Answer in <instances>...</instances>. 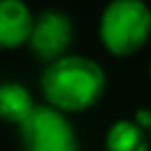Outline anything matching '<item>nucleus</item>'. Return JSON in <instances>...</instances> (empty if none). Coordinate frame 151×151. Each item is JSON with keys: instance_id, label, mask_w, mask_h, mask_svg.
<instances>
[{"instance_id": "1", "label": "nucleus", "mask_w": 151, "mask_h": 151, "mask_svg": "<svg viewBox=\"0 0 151 151\" xmlns=\"http://www.w3.org/2000/svg\"><path fill=\"white\" fill-rule=\"evenodd\" d=\"M40 87L52 109L83 111L90 109L94 101H99L106 87V76L97 61L87 57L68 54L52 61L45 68Z\"/></svg>"}, {"instance_id": "2", "label": "nucleus", "mask_w": 151, "mask_h": 151, "mask_svg": "<svg viewBox=\"0 0 151 151\" xmlns=\"http://www.w3.org/2000/svg\"><path fill=\"white\" fill-rule=\"evenodd\" d=\"M151 35V9L144 0H111L99 21V38L111 54L127 57Z\"/></svg>"}, {"instance_id": "3", "label": "nucleus", "mask_w": 151, "mask_h": 151, "mask_svg": "<svg viewBox=\"0 0 151 151\" xmlns=\"http://www.w3.org/2000/svg\"><path fill=\"white\" fill-rule=\"evenodd\" d=\"M21 139L26 151H78L71 123L52 106H35L21 123Z\"/></svg>"}, {"instance_id": "4", "label": "nucleus", "mask_w": 151, "mask_h": 151, "mask_svg": "<svg viewBox=\"0 0 151 151\" xmlns=\"http://www.w3.org/2000/svg\"><path fill=\"white\" fill-rule=\"evenodd\" d=\"M71 38H73V24H71L68 14H64L59 9H47L38 19H33L28 45H31L33 54H38L40 59L52 64L64 57V50L68 47Z\"/></svg>"}, {"instance_id": "5", "label": "nucleus", "mask_w": 151, "mask_h": 151, "mask_svg": "<svg viewBox=\"0 0 151 151\" xmlns=\"http://www.w3.org/2000/svg\"><path fill=\"white\" fill-rule=\"evenodd\" d=\"M33 14L24 0H0V47H19L28 42Z\"/></svg>"}, {"instance_id": "6", "label": "nucleus", "mask_w": 151, "mask_h": 151, "mask_svg": "<svg viewBox=\"0 0 151 151\" xmlns=\"http://www.w3.org/2000/svg\"><path fill=\"white\" fill-rule=\"evenodd\" d=\"M35 104L31 92L19 83H0V118L9 123H24L33 113Z\"/></svg>"}, {"instance_id": "7", "label": "nucleus", "mask_w": 151, "mask_h": 151, "mask_svg": "<svg viewBox=\"0 0 151 151\" xmlns=\"http://www.w3.org/2000/svg\"><path fill=\"white\" fill-rule=\"evenodd\" d=\"M109 151H149V137L134 120H118L106 132Z\"/></svg>"}, {"instance_id": "8", "label": "nucleus", "mask_w": 151, "mask_h": 151, "mask_svg": "<svg viewBox=\"0 0 151 151\" xmlns=\"http://www.w3.org/2000/svg\"><path fill=\"white\" fill-rule=\"evenodd\" d=\"M134 123H137L139 127H144V125H149V127H151V111H146V109H142V111L137 113V118H134Z\"/></svg>"}, {"instance_id": "9", "label": "nucleus", "mask_w": 151, "mask_h": 151, "mask_svg": "<svg viewBox=\"0 0 151 151\" xmlns=\"http://www.w3.org/2000/svg\"><path fill=\"white\" fill-rule=\"evenodd\" d=\"M149 76H151V66H149Z\"/></svg>"}]
</instances>
